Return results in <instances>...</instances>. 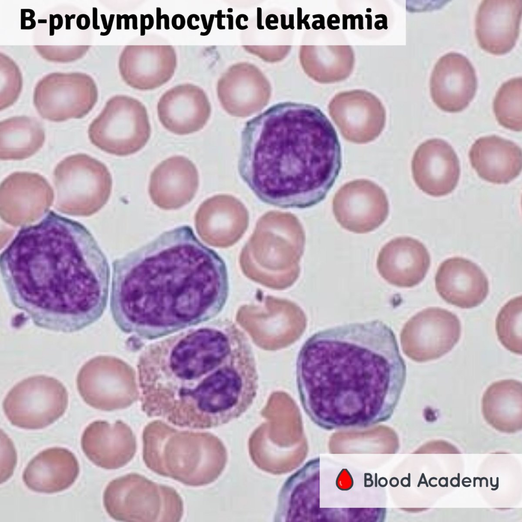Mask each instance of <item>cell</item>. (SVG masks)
Segmentation results:
<instances>
[{"label":"cell","instance_id":"obj_39","mask_svg":"<svg viewBox=\"0 0 522 522\" xmlns=\"http://www.w3.org/2000/svg\"><path fill=\"white\" fill-rule=\"evenodd\" d=\"M115 15L111 14L110 16L109 21L108 25V29L105 32H101L100 35L101 36H107L111 32L112 27L113 25Z\"/></svg>","mask_w":522,"mask_h":522},{"label":"cell","instance_id":"obj_13","mask_svg":"<svg viewBox=\"0 0 522 522\" xmlns=\"http://www.w3.org/2000/svg\"><path fill=\"white\" fill-rule=\"evenodd\" d=\"M329 115L343 137L358 144L371 142L385 126L386 113L380 100L363 90L336 94L328 105Z\"/></svg>","mask_w":522,"mask_h":522},{"label":"cell","instance_id":"obj_5","mask_svg":"<svg viewBox=\"0 0 522 522\" xmlns=\"http://www.w3.org/2000/svg\"><path fill=\"white\" fill-rule=\"evenodd\" d=\"M244 333L229 321H217L148 345L137 363L143 411L179 427L207 429L218 370Z\"/></svg>","mask_w":522,"mask_h":522},{"label":"cell","instance_id":"obj_23","mask_svg":"<svg viewBox=\"0 0 522 522\" xmlns=\"http://www.w3.org/2000/svg\"><path fill=\"white\" fill-rule=\"evenodd\" d=\"M199 186L196 167L188 158L171 156L152 172L148 192L153 202L163 209L180 207L191 201Z\"/></svg>","mask_w":522,"mask_h":522},{"label":"cell","instance_id":"obj_21","mask_svg":"<svg viewBox=\"0 0 522 522\" xmlns=\"http://www.w3.org/2000/svg\"><path fill=\"white\" fill-rule=\"evenodd\" d=\"M430 265V255L424 245L408 237L396 238L387 243L377 259L380 275L388 283L400 288L419 284Z\"/></svg>","mask_w":522,"mask_h":522},{"label":"cell","instance_id":"obj_36","mask_svg":"<svg viewBox=\"0 0 522 522\" xmlns=\"http://www.w3.org/2000/svg\"><path fill=\"white\" fill-rule=\"evenodd\" d=\"M172 27L177 30L182 29L186 24V19L184 16L180 14L174 15L171 20Z\"/></svg>","mask_w":522,"mask_h":522},{"label":"cell","instance_id":"obj_11","mask_svg":"<svg viewBox=\"0 0 522 522\" xmlns=\"http://www.w3.org/2000/svg\"><path fill=\"white\" fill-rule=\"evenodd\" d=\"M98 91L93 79L82 73H52L39 81L34 103L44 119L55 122L81 118L93 108Z\"/></svg>","mask_w":522,"mask_h":522},{"label":"cell","instance_id":"obj_20","mask_svg":"<svg viewBox=\"0 0 522 522\" xmlns=\"http://www.w3.org/2000/svg\"><path fill=\"white\" fill-rule=\"evenodd\" d=\"M435 283L442 299L462 308L478 306L489 292L488 280L481 269L472 261L460 257L448 258L440 265Z\"/></svg>","mask_w":522,"mask_h":522},{"label":"cell","instance_id":"obj_30","mask_svg":"<svg viewBox=\"0 0 522 522\" xmlns=\"http://www.w3.org/2000/svg\"><path fill=\"white\" fill-rule=\"evenodd\" d=\"M522 384L513 380H502L491 384L482 398L485 417L494 424H512L521 421Z\"/></svg>","mask_w":522,"mask_h":522},{"label":"cell","instance_id":"obj_8","mask_svg":"<svg viewBox=\"0 0 522 522\" xmlns=\"http://www.w3.org/2000/svg\"><path fill=\"white\" fill-rule=\"evenodd\" d=\"M150 134L145 106L124 95L111 98L88 129L89 139L95 146L117 156H127L140 150Z\"/></svg>","mask_w":522,"mask_h":522},{"label":"cell","instance_id":"obj_2","mask_svg":"<svg viewBox=\"0 0 522 522\" xmlns=\"http://www.w3.org/2000/svg\"><path fill=\"white\" fill-rule=\"evenodd\" d=\"M0 269L11 302L39 327L74 332L107 308V256L86 226L54 211L18 230L1 253Z\"/></svg>","mask_w":522,"mask_h":522},{"label":"cell","instance_id":"obj_9","mask_svg":"<svg viewBox=\"0 0 522 522\" xmlns=\"http://www.w3.org/2000/svg\"><path fill=\"white\" fill-rule=\"evenodd\" d=\"M56 205L63 212L88 213L104 205L111 195L112 179L105 164L85 154L69 156L54 173Z\"/></svg>","mask_w":522,"mask_h":522},{"label":"cell","instance_id":"obj_42","mask_svg":"<svg viewBox=\"0 0 522 522\" xmlns=\"http://www.w3.org/2000/svg\"><path fill=\"white\" fill-rule=\"evenodd\" d=\"M65 16V18H66V29L70 30V20L71 19H73V18L74 19L75 18V14H72L70 16H69L68 14H66Z\"/></svg>","mask_w":522,"mask_h":522},{"label":"cell","instance_id":"obj_14","mask_svg":"<svg viewBox=\"0 0 522 522\" xmlns=\"http://www.w3.org/2000/svg\"><path fill=\"white\" fill-rule=\"evenodd\" d=\"M460 335V322L456 315L439 307L427 308L408 322L406 352L416 361L436 359L453 348Z\"/></svg>","mask_w":522,"mask_h":522},{"label":"cell","instance_id":"obj_10","mask_svg":"<svg viewBox=\"0 0 522 522\" xmlns=\"http://www.w3.org/2000/svg\"><path fill=\"white\" fill-rule=\"evenodd\" d=\"M68 404L66 388L58 380L43 375L27 378L16 384L3 402L5 414L14 426L43 429L65 413Z\"/></svg>","mask_w":522,"mask_h":522},{"label":"cell","instance_id":"obj_24","mask_svg":"<svg viewBox=\"0 0 522 522\" xmlns=\"http://www.w3.org/2000/svg\"><path fill=\"white\" fill-rule=\"evenodd\" d=\"M319 458L309 460L290 476L278 497L275 521H313L319 504Z\"/></svg>","mask_w":522,"mask_h":522},{"label":"cell","instance_id":"obj_18","mask_svg":"<svg viewBox=\"0 0 522 522\" xmlns=\"http://www.w3.org/2000/svg\"><path fill=\"white\" fill-rule=\"evenodd\" d=\"M521 0H485L475 18V34L480 47L494 55L508 53L518 38Z\"/></svg>","mask_w":522,"mask_h":522},{"label":"cell","instance_id":"obj_15","mask_svg":"<svg viewBox=\"0 0 522 522\" xmlns=\"http://www.w3.org/2000/svg\"><path fill=\"white\" fill-rule=\"evenodd\" d=\"M477 89L476 71L466 57L450 52L439 59L430 79V95L438 108L449 113L463 111Z\"/></svg>","mask_w":522,"mask_h":522},{"label":"cell","instance_id":"obj_32","mask_svg":"<svg viewBox=\"0 0 522 522\" xmlns=\"http://www.w3.org/2000/svg\"><path fill=\"white\" fill-rule=\"evenodd\" d=\"M522 79L512 78L498 90L493 108L495 118L503 127L512 130L522 129Z\"/></svg>","mask_w":522,"mask_h":522},{"label":"cell","instance_id":"obj_3","mask_svg":"<svg viewBox=\"0 0 522 522\" xmlns=\"http://www.w3.org/2000/svg\"><path fill=\"white\" fill-rule=\"evenodd\" d=\"M296 373L306 414L331 430L390 419L405 384L406 366L394 331L376 320L315 332L299 351Z\"/></svg>","mask_w":522,"mask_h":522},{"label":"cell","instance_id":"obj_35","mask_svg":"<svg viewBox=\"0 0 522 522\" xmlns=\"http://www.w3.org/2000/svg\"><path fill=\"white\" fill-rule=\"evenodd\" d=\"M164 19V28L166 30H169V18L168 15L163 14L161 15V9L160 7L156 8V30L161 29V19Z\"/></svg>","mask_w":522,"mask_h":522},{"label":"cell","instance_id":"obj_33","mask_svg":"<svg viewBox=\"0 0 522 522\" xmlns=\"http://www.w3.org/2000/svg\"><path fill=\"white\" fill-rule=\"evenodd\" d=\"M521 296L509 301L500 310L495 321L498 337L501 344L508 350L521 355Z\"/></svg>","mask_w":522,"mask_h":522},{"label":"cell","instance_id":"obj_34","mask_svg":"<svg viewBox=\"0 0 522 522\" xmlns=\"http://www.w3.org/2000/svg\"><path fill=\"white\" fill-rule=\"evenodd\" d=\"M50 36L54 34V30L60 29L63 24V18L60 14L53 15L50 14Z\"/></svg>","mask_w":522,"mask_h":522},{"label":"cell","instance_id":"obj_31","mask_svg":"<svg viewBox=\"0 0 522 522\" xmlns=\"http://www.w3.org/2000/svg\"><path fill=\"white\" fill-rule=\"evenodd\" d=\"M315 80L322 83L342 81L351 74L354 65L353 51L349 45L318 46Z\"/></svg>","mask_w":522,"mask_h":522},{"label":"cell","instance_id":"obj_7","mask_svg":"<svg viewBox=\"0 0 522 522\" xmlns=\"http://www.w3.org/2000/svg\"><path fill=\"white\" fill-rule=\"evenodd\" d=\"M103 502L109 515L121 521H179L181 499L173 488L156 484L137 474L110 482Z\"/></svg>","mask_w":522,"mask_h":522},{"label":"cell","instance_id":"obj_28","mask_svg":"<svg viewBox=\"0 0 522 522\" xmlns=\"http://www.w3.org/2000/svg\"><path fill=\"white\" fill-rule=\"evenodd\" d=\"M118 362L115 358L99 356L88 361L81 368L76 385L80 395L88 405L103 411L123 408L115 396L118 379L115 368Z\"/></svg>","mask_w":522,"mask_h":522},{"label":"cell","instance_id":"obj_6","mask_svg":"<svg viewBox=\"0 0 522 522\" xmlns=\"http://www.w3.org/2000/svg\"><path fill=\"white\" fill-rule=\"evenodd\" d=\"M210 435L179 430L159 420L152 422L143 432V460L159 475L188 486L204 485L210 481L204 474V443Z\"/></svg>","mask_w":522,"mask_h":522},{"label":"cell","instance_id":"obj_45","mask_svg":"<svg viewBox=\"0 0 522 522\" xmlns=\"http://www.w3.org/2000/svg\"><path fill=\"white\" fill-rule=\"evenodd\" d=\"M131 15H132V19L133 20V29L134 30H137V29H138V27H137V16L135 14H131Z\"/></svg>","mask_w":522,"mask_h":522},{"label":"cell","instance_id":"obj_19","mask_svg":"<svg viewBox=\"0 0 522 522\" xmlns=\"http://www.w3.org/2000/svg\"><path fill=\"white\" fill-rule=\"evenodd\" d=\"M158 115L162 125L178 135L201 129L211 114V106L205 92L192 84L176 85L166 91L157 105Z\"/></svg>","mask_w":522,"mask_h":522},{"label":"cell","instance_id":"obj_29","mask_svg":"<svg viewBox=\"0 0 522 522\" xmlns=\"http://www.w3.org/2000/svg\"><path fill=\"white\" fill-rule=\"evenodd\" d=\"M45 133L35 118L14 117L0 123V158L2 160L27 159L43 146Z\"/></svg>","mask_w":522,"mask_h":522},{"label":"cell","instance_id":"obj_4","mask_svg":"<svg viewBox=\"0 0 522 522\" xmlns=\"http://www.w3.org/2000/svg\"><path fill=\"white\" fill-rule=\"evenodd\" d=\"M336 132L318 107L284 102L245 124L239 174L255 196L280 208H305L326 197L342 168Z\"/></svg>","mask_w":522,"mask_h":522},{"label":"cell","instance_id":"obj_12","mask_svg":"<svg viewBox=\"0 0 522 522\" xmlns=\"http://www.w3.org/2000/svg\"><path fill=\"white\" fill-rule=\"evenodd\" d=\"M332 209L343 228L355 233H367L384 222L389 204L381 187L371 180L359 179L345 184L337 191Z\"/></svg>","mask_w":522,"mask_h":522},{"label":"cell","instance_id":"obj_47","mask_svg":"<svg viewBox=\"0 0 522 522\" xmlns=\"http://www.w3.org/2000/svg\"><path fill=\"white\" fill-rule=\"evenodd\" d=\"M100 16L102 19L103 28L107 30L108 29V24H107L106 16L105 14H101Z\"/></svg>","mask_w":522,"mask_h":522},{"label":"cell","instance_id":"obj_44","mask_svg":"<svg viewBox=\"0 0 522 522\" xmlns=\"http://www.w3.org/2000/svg\"><path fill=\"white\" fill-rule=\"evenodd\" d=\"M212 16V15H211V17H210V21H209V23H208V27H207V31L205 32H201L200 35H201V36H205V35H207L208 34V33H209V32H210V31L211 30V28L212 24V22H213V17Z\"/></svg>","mask_w":522,"mask_h":522},{"label":"cell","instance_id":"obj_22","mask_svg":"<svg viewBox=\"0 0 522 522\" xmlns=\"http://www.w3.org/2000/svg\"><path fill=\"white\" fill-rule=\"evenodd\" d=\"M81 446L92 463L107 469L123 466L133 458L136 451L134 433L120 421L113 424L104 421L90 423L83 433Z\"/></svg>","mask_w":522,"mask_h":522},{"label":"cell","instance_id":"obj_1","mask_svg":"<svg viewBox=\"0 0 522 522\" xmlns=\"http://www.w3.org/2000/svg\"><path fill=\"white\" fill-rule=\"evenodd\" d=\"M110 308L117 326L158 339L206 322L229 291L223 259L189 225L165 231L112 263Z\"/></svg>","mask_w":522,"mask_h":522},{"label":"cell","instance_id":"obj_43","mask_svg":"<svg viewBox=\"0 0 522 522\" xmlns=\"http://www.w3.org/2000/svg\"><path fill=\"white\" fill-rule=\"evenodd\" d=\"M122 18H124V20H125V21H124V22H125L124 28H125V30H128L129 29V19L130 18H132V15H130L129 16H128L127 14H124V15H122Z\"/></svg>","mask_w":522,"mask_h":522},{"label":"cell","instance_id":"obj_16","mask_svg":"<svg viewBox=\"0 0 522 522\" xmlns=\"http://www.w3.org/2000/svg\"><path fill=\"white\" fill-rule=\"evenodd\" d=\"M176 66V53L169 45H126L118 62L123 81L141 91L155 89L167 83Z\"/></svg>","mask_w":522,"mask_h":522},{"label":"cell","instance_id":"obj_27","mask_svg":"<svg viewBox=\"0 0 522 522\" xmlns=\"http://www.w3.org/2000/svg\"><path fill=\"white\" fill-rule=\"evenodd\" d=\"M54 196L47 180L35 173L14 172L7 177L0 187L1 207L10 213H44Z\"/></svg>","mask_w":522,"mask_h":522},{"label":"cell","instance_id":"obj_37","mask_svg":"<svg viewBox=\"0 0 522 522\" xmlns=\"http://www.w3.org/2000/svg\"><path fill=\"white\" fill-rule=\"evenodd\" d=\"M90 20L89 17L85 14H82L77 17L76 19L77 27L80 30H86L90 26Z\"/></svg>","mask_w":522,"mask_h":522},{"label":"cell","instance_id":"obj_17","mask_svg":"<svg viewBox=\"0 0 522 522\" xmlns=\"http://www.w3.org/2000/svg\"><path fill=\"white\" fill-rule=\"evenodd\" d=\"M413 179L423 192L434 197L451 193L460 176L458 157L452 147L440 139H431L422 143L412 160Z\"/></svg>","mask_w":522,"mask_h":522},{"label":"cell","instance_id":"obj_38","mask_svg":"<svg viewBox=\"0 0 522 522\" xmlns=\"http://www.w3.org/2000/svg\"><path fill=\"white\" fill-rule=\"evenodd\" d=\"M198 17V15H196L195 14H191L190 15H189L188 16V19H187V25H188V28L190 29L193 30H196V29H198L199 28V25H193V24H192L193 18H196V17Z\"/></svg>","mask_w":522,"mask_h":522},{"label":"cell","instance_id":"obj_41","mask_svg":"<svg viewBox=\"0 0 522 522\" xmlns=\"http://www.w3.org/2000/svg\"><path fill=\"white\" fill-rule=\"evenodd\" d=\"M145 16L144 14L140 15V35L144 36L145 34Z\"/></svg>","mask_w":522,"mask_h":522},{"label":"cell","instance_id":"obj_48","mask_svg":"<svg viewBox=\"0 0 522 522\" xmlns=\"http://www.w3.org/2000/svg\"><path fill=\"white\" fill-rule=\"evenodd\" d=\"M200 16L201 17V19H202V23H203V25L204 28L205 29H207V23H206V21L205 15L201 14Z\"/></svg>","mask_w":522,"mask_h":522},{"label":"cell","instance_id":"obj_25","mask_svg":"<svg viewBox=\"0 0 522 522\" xmlns=\"http://www.w3.org/2000/svg\"><path fill=\"white\" fill-rule=\"evenodd\" d=\"M469 156L478 175L491 183L508 184L521 170V148L515 143L495 135L476 140Z\"/></svg>","mask_w":522,"mask_h":522},{"label":"cell","instance_id":"obj_46","mask_svg":"<svg viewBox=\"0 0 522 522\" xmlns=\"http://www.w3.org/2000/svg\"><path fill=\"white\" fill-rule=\"evenodd\" d=\"M122 19V16L120 14L117 15V29H121V19Z\"/></svg>","mask_w":522,"mask_h":522},{"label":"cell","instance_id":"obj_40","mask_svg":"<svg viewBox=\"0 0 522 522\" xmlns=\"http://www.w3.org/2000/svg\"><path fill=\"white\" fill-rule=\"evenodd\" d=\"M93 28L95 30L100 29V27L97 25V9L93 8Z\"/></svg>","mask_w":522,"mask_h":522},{"label":"cell","instance_id":"obj_26","mask_svg":"<svg viewBox=\"0 0 522 522\" xmlns=\"http://www.w3.org/2000/svg\"><path fill=\"white\" fill-rule=\"evenodd\" d=\"M80 472L75 456L69 450L53 447L40 452L28 463L22 480L31 490L53 493L71 486Z\"/></svg>","mask_w":522,"mask_h":522}]
</instances>
